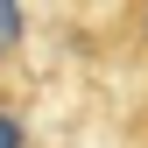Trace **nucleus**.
Wrapping results in <instances>:
<instances>
[{
  "label": "nucleus",
  "mask_w": 148,
  "mask_h": 148,
  "mask_svg": "<svg viewBox=\"0 0 148 148\" xmlns=\"http://www.w3.org/2000/svg\"><path fill=\"white\" fill-rule=\"evenodd\" d=\"M21 42V0H0V49Z\"/></svg>",
  "instance_id": "f257e3e1"
},
{
  "label": "nucleus",
  "mask_w": 148,
  "mask_h": 148,
  "mask_svg": "<svg viewBox=\"0 0 148 148\" xmlns=\"http://www.w3.org/2000/svg\"><path fill=\"white\" fill-rule=\"evenodd\" d=\"M0 148H28V127L7 113V106H0Z\"/></svg>",
  "instance_id": "f03ea898"
}]
</instances>
